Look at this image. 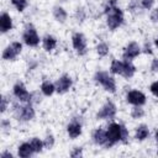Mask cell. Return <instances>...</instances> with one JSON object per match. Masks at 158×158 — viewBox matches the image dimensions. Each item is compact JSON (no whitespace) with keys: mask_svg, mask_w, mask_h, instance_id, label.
Masks as SVG:
<instances>
[{"mask_svg":"<svg viewBox=\"0 0 158 158\" xmlns=\"http://www.w3.org/2000/svg\"><path fill=\"white\" fill-rule=\"evenodd\" d=\"M104 14L106 16V26L111 31L118 28L125 21L123 11L120 6H117V0H107L104 7Z\"/></svg>","mask_w":158,"mask_h":158,"instance_id":"1","label":"cell"},{"mask_svg":"<svg viewBox=\"0 0 158 158\" xmlns=\"http://www.w3.org/2000/svg\"><path fill=\"white\" fill-rule=\"evenodd\" d=\"M106 135H107V143H106V148H110L115 144H117L118 142L126 143L128 139V130L126 128L125 125L117 123V122H111L109 123V126L106 127Z\"/></svg>","mask_w":158,"mask_h":158,"instance_id":"2","label":"cell"},{"mask_svg":"<svg viewBox=\"0 0 158 158\" xmlns=\"http://www.w3.org/2000/svg\"><path fill=\"white\" fill-rule=\"evenodd\" d=\"M94 81L102 86V89L107 93H116V89H117V85H116V80L114 78V75L110 73V72H105V70H98L95 74H94Z\"/></svg>","mask_w":158,"mask_h":158,"instance_id":"3","label":"cell"},{"mask_svg":"<svg viewBox=\"0 0 158 158\" xmlns=\"http://www.w3.org/2000/svg\"><path fill=\"white\" fill-rule=\"evenodd\" d=\"M14 116L21 122H28L35 118L36 111L32 102H22L14 105Z\"/></svg>","mask_w":158,"mask_h":158,"instance_id":"4","label":"cell"},{"mask_svg":"<svg viewBox=\"0 0 158 158\" xmlns=\"http://www.w3.org/2000/svg\"><path fill=\"white\" fill-rule=\"evenodd\" d=\"M41 41H42V38H40L36 27L33 25L28 23L22 32V42L28 47H37Z\"/></svg>","mask_w":158,"mask_h":158,"instance_id":"5","label":"cell"},{"mask_svg":"<svg viewBox=\"0 0 158 158\" xmlns=\"http://www.w3.org/2000/svg\"><path fill=\"white\" fill-rule=\"evenodd\" d=\"M21 52H22V43L19 41H14L4 48L1 53V58L6 62H12L21 54Z\"/></svg>","mask_w":158,"mask_h":158,"instance_id":"6","label":"cell"},{"mask_svg":"<svg viewBox=\"0 0 158 158\" xmlns=\"http://www.w3.org/2000/svg\"><path fill=\"white\" fill-rule=\"evenodd\" d=\"M72 46L78 56H85L88 52V42L86 37L81 32H75L72 36Z\"/></svg>","mask_w":158,"mask_h":158,"instance_id":"7","label":"cell"},{"mask_svg":"<svg viewBox=\"0 0 158 158\" xmlns=\"http://www.w3.org/2000/svg\"><path fill=\"white\" fill-rule=\"evenodd\" d=\"M117 114V107L116 105L111 101L107 100L96 112V120H112Z\"/></svg>","mask_w":158,"mask_h":158,"instance_id":"8","label":"cell"},{"mask_svg":"<svg viewBox=\"0 0 158 158\" xmlns=\"http://www.w3.org/2000/svg\"><path fill=\"white\" fill-rule=\"evenodd\" d=\"M12 94L20 102H32V93H30L21 81H17L12 86Z\"/></svg>","mask_w":158,"mask_h":158,"instance_id":"9","label":"cell"},{"mask_svg":"<svg viewBox=\"0 0 158 158\" xmlns=\"http://www.w3.org/2000/svg\"><path fill=\"white\" fill-rule=\"evenodd\" d=\"M141 53H142V47L137 42L132 41L128 44H126V47L123 48V51H122V59L123 60H131L132 62Z\"/></svg>","mask_w":158,"mask_h":158,"instance_id":"10","label":"cell"},{"mask_svg":"<svg viewBox=\"0 0 158 158\" xmlns=\"http://www.w3.org/2000/svg\"><path fill=\"white\" fill-rule=\"evenodd\" d=\"M126 101L132 106H143L147 102V98L139 90H130L126 94Z\"/></svg>","mask_w":158,"mask_h":158,"instance_id":"11","label":"cell"},{"mask_svg":"<svg viewBox=\"0 0 158 158\" xmlns=\"http://www.w3.org/2000/svg\"><path fill=\"white\" fill-rule=\"evenodd\" d=\"M54 85H56V91H57L58 94H64V93H67V91L72 88V85H73V79H72L70 75L63 74V75H60V77L56 80Z\"/></svg>","mask_w":158,"mask_h":158,"instance_id":"12","label":"cell"},{"mask_svg":"<svg viewBox=\"0 0 158 158\" xmlns=\"http://www.w3.org/2000/svg\"><path fill=\"white\" fill-rule=\"evenodd\" d=\"M81 132H83V126H81V123L77 118H73L67 125V133H68L69 138L75 139V138H78L81 135Z\"/></svg>","mask_w":158,"mask_h":158,"instance_id":"13","label":"cell"},{"mask_svg":"<svg viewBox=\"0 0 158 158\" xmlns=\"http://www.w3.org/2000/svg\"><path fill=\"white\" fill-rule=\"evenodd\" d=\"M91 139L96 146H101V147H106L107 143V135H106V130H104L102 127L95 128L91 132Z\"/></svg>","mask_w":158,"mask_h":158,"instance_id":"14","label":"cell"},{"mask_svg":"<svg viewBox=\"0 0 158 158\" xmlns=\"http://www.w3.org/2000/svg\"><path fill=\"white\" fill-rule=\"evenodd\" d=\"M14 27L12 23V19L7 12H2L0 15V31L2 33H7L9 31H11Z\"/></svg>","mask_w":158,"mask_h":158,"instance_id":"15","label":"cell"},{"mask_svg":"<svg viewBox=\"0 0 158 158\" xmlns=\"http://www.w3.org/2000/svg\"><path fill=\"white\" fill-rule=\"evenodd\" d=\"M42 47L46 52H52L57 47V38L52 35H46L42 37Z\"/></svg>","mask_w":158,"mask_h":158,"instance_id":"16","label":"cell"},{"mask_svg":"<svg viewBox=\"0 0 158 158\" xmlns=\"http://www.w3.org/2000/svg\"><path fill=\"white\" fill-rule=\"evenodd\" d=\"M33 154H35V152H33L30 142H23L17 147V156L20 158H30Z\"/></svg>","mask_w":158,"mask_h":158,"instance_id":"17","label":"cell"},{"mask_svg":"<svg viewBox=\"0 0 158 158\" xmlns=\"http://www.w3.org/2000/svg\"><path fill=\"white\" fill-rule=\"evenodd\" d=\"M148 136H149V128H148L147 125L142 123V125H139V126L136 127V130H135V139L136 141L142 142V141L147 139Z\"/></svg>","mask_w":158,"mask_h":158,"instance_id":"18","label":"cell"},{"mask_svg":"<svg viewBox=\"0 0 158 158\" xmlns=\"http://www.w3.org/2000/svg\"><path fill=\"white\" fill-rule=\"evenodd\" d=\"M52 14H53L54 20L57 22H59V23H64L67 21V19H68V12L62 6H54L53 10H52Z\"/></svg>","mask_w":158,"mask_h":158,"instance_id":"19","label":"cell"},{"mask_svg":"<svg viewBox=\"0 0 158 158\" xmlns=\"http://www.w3.org/2000/svg\"><path fill=\"white\" fill-rule=\"evenodd\" d=\"M135 74H136V67L133 65V63L131 60H123V69L121 77H123L125 79H131Z\"/></svg>","mask_w":158,"mask_h":158,"instance_id":"20","label":"cell"},{"mask_svg":"<svg viewBox=\"0 0 158 158\" xmlns=\"http://www.w3.org/2000/svg\"><path fill=\"white\" fill-rule=\"evenodd\" d=\"M41 93L44 96H52L56 93V85L54 83L49 81V80H44L41 84Z\"/></svg>","mask_w":158,"mask_h":158,"instance_id":"21","label":"cell"},{"mask_svg":"<svg viewBox=\"0 0 158 158\" xmlns=\"http://www.w3.org/2000/svg\"><path fill=\"white\" fill-rule=\"evenodd\" d=\"M122 69H123V60L112 59V62H111V64H110L109 72H110L112 75H121V74H122Z\"/></svg>","mask_w":158,"mask_h":158,"instance_id":"22","label":"cell"},{"mask_svg":"<svg viewBox=\"0 0 158 158\" xmlns=\"http://www.w3.org/2000/svg\"><path fill=\"white\" fill-rule=\"evenodd\" d=\"M30 143H31V146H32V149H33L35 154L41 153V152L43 151V148H44L43 139H41V138H38V137H32L31 141H30Z\"/></svg>","mask_w":158,"mask_h":158,"instance_id":"23","label":"cell"},{"mask_svg":"<svg viewBox=\"0 0 158 158\" xmlns=\"http://www.w3.org/2000/svg\"><path fill=\"white\" fill-rule=\"evenodd\" d=\"M95 51L99 57H106L110 53V47L106 42H99L95 47Z\"/></svg>","mask_w":158,"mask_h":158,"instance_id":"24","label":"cell"},{"mask_svg":"<svg viewBox=\"0 0 158 158\" xmlns=\"http://www.w3.org/2000/svg\"><path fill=\"white\" fill-rule=\"evenodd\" d=\"M130 115L133 120H141L146 115V112H144V109L142 106H133L130 111Z\"/></svg>","mask_w":158,"mask_h":158,"instance_id":"25","label":"cell"},{"mask_svg":"<svg viewBox=\"0 0 158 158\" xmlns=\"http://www.w3.org/2000/svg\"><path fill=\"white\" fill-rule=\"evenodd\" d=\"M11 4L19 12H23L28 6V1L27 0H11Z\"/></svg>","mask_w":158,"mask_h":158,"instance_id":"26","label":"cell"},{"mask_svg":"<svg viewBox=\"0 0 158 158\" xmlns=\"http://www.w3.org/2000/svg\"><path fill=\"white\" fill-rule=\"evenodd\" d=\"M54 143H56V138L52 133H48L44 138H43V144H44V148L46 149H52L54 147Z\"/></svg>","mask_w":158,"mask_h":158,"instance_id":"27","label":"cell"},{"mask_svg":"<svg viewBox=\"0 0 158 158\" xmlns=\"http://www.w3.org/2000/svg\"><path fill=\"white\" fill-rule=\"evenodd\" d=\"M127 9H128V11H130V12H138V11L142 9L139 0H130Z\"/></svg>","mask_w":158,"mask_h":158,"instance_id":"28","label":"cell"},{"mask_svg":"<svg viewBox=\"0 0 158 158\" xmlns=\"http://www.w3.org/2000/svg\"><path fill=\"white\" fill-rule=\"evenodd\" d=\"M75 20L79 23H81V22H84L86 20V11L83 7H78L75 10Z\"/></svg>","mask_w":158,"mask_h":158,"instance_id":"29","label":"cell"},{"mask_svg":"<svg viewBox=\"0 0 158 158\" xmlns=\"http://www.w3.org/2000/svg\"><path fill=\"white\" fill-rule=\"evenodd\" d=\"M0 127H1V132H2V133H9L10 130H11L10 120H7V118H2V120L0 121Z\"/></svg>","mask_w":158,"mask_h":158,"instance_id":"30","label":"cell"},{"mask_svg":"<svg viewBox=\"0 0 158 158\" xmlns=\"http://www.w3.org/2000/svg\"><path fill=\"white\" fill-rule=\"evenodd\" d=\"M9 105H10V100L6 98V96H1V106H0V112L1 114H5V111L9 109Z\"/></svg>","mask_w":158,"mask_h":158,"instance_id":"31","label":"cell"},{"mask_svg":"<svg viewBox=\"0 0 158 158\" xmlns=\"http://www.w3.org/2000/svg\"><path fill=\"white\" fill-rule=\"evenodd\" d=\"M142 9L144 10H152V7L154 6V0H139Z\"/></svg>","mask_w":158,"mask_h":158,"instance_id":"32","label":"cell"},{"mask_svg":"<svg viewBox=\"0 0 158 158\" xmlns=\"http://www.w3.org/2000/svg\"><path fill=\"white\" fill-rule=\"evenodd\" d=\"M69 156H70V157H73V158L83 157V148H81V147H74Z\"/></svg>","mask_w":158,"mask_h":158,"instance_id":"33","label":"cell"},{"mask_svg":"<svg viewBox=\"0 0 158 158\" xmlns=\"http://www.w3.org/2000/svg\"><path fill=\"white\" fill-rule=\"evenodd\" d=\"M149 91L152 93V95H154L156 98H158V80L153 81V83L149 85Z\"/></svg>","mask_w":158,"mask_h":158,"instance_id":"34","label":"cell"},{"mask_svg":"<svg viewBox=\"0 0 158 158\" xmlns=\"http://www.w3.org/2000/svg\"><path fill=\"white\" fill-rule=\"evenodd\" d=\"M142 53H144V54H153V51H152V47H151V44L149 43H146L143 47H142Z\"/></svg>","mask_w":158,"mask_h":158,"instance_id":"35","label":"cell"},{"mask_svg":"<svg viewBox=\"0 0 158 158\" xmlns=\"http://www.w3.org/2000/svg\"><path fill=\"white\" fill-rule=\"evenodd\" d=\"M151 70H152L153 73H158V58L152 59V63H151Z\"/></svg>","mask_w":158,"mask_h":158,"instance_id":"36","label":"cell"},{"mask_svg":"<svg viewBox=\"0 0 158 158\" xmlns=\"http://www.w3.org/2000/svg\"><path fill=\"white\" fill-rule=\"evenodd\" d=\"M1 158H14V154L10 151H4L1 153Z\"/></svg>","mask_w":158,"mask_h":158,"instance_id":"37","label":"cell"},{"mask_svg":"<svg viewBox=\"0 0 158 158\" xmlns=\"http://www.w3.org/2000/svg\"><path fill=\"white\" fill-rule=\"evenodd\" d=\"M154 46H156V47L158 48V37H157V38L154 40Z\"/></svg>","mask_w":158,"mask_h":158,"instance_id":"38","label":"cell"},{"mask_svg":"<svg viewBox=\"0 0 158 158\" xmlns=\"http://www.w3.org/2000/svg\"><path fill=\"white\" fill-rule=\"evenodd\" d=\"M156 11H157V15H158V7H157V9H156Z\"/></svg>","mask_w":158,"mask_h":158,"instance_id":"39","label":"cell"}]
</instances>
